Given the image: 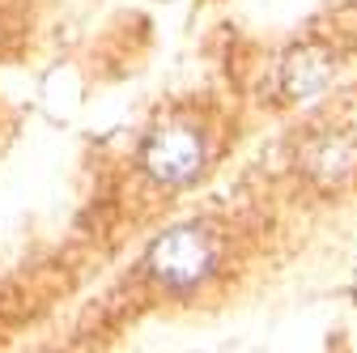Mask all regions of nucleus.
<instances>
[{
	"mask_svg": "<svg viewBox=\"0 0 357 353\" xmlns=\"http://www.w3.org/2000/svg\"><path fill=\"white\" fill-rule=\"evenodd\" d=\"M149 269H153V277H158L162 285H170V290H192V285L204 281L208 269H213V243H208V234L196 230V226L170 230L166 239L153 243Z\"/></svg>",
	"mask_w": 357,
	"mask_h": 353,
	"instance_id": "nucleus-1",
	"label": "nucleus"
},
{
	"mask_svg": "<svg viewBox=\"0 0 357 353\" xmlns=\"http://www.w3.org/2000/svg\"><path fill=\"white\" fill-rule=\"evenodd\" d=\"M204 145L192 128H162L145 141V170L162 183H188L200 174Z\"/></svg>",
	"mask_w": 357,
	"mask_h": 353,
	"instance_id": "nucleus-2",
	"label": "nucleus"
},
{
	"mask_svg": "<svg viewBox=\"0 0 357 353\" xmlns=\"http://www.w3.org/2000/svg\"><path fill=\"white\" fill-rule=\"evenodd\" d=\"M306 170L315 174L319 183H344L349 174L357 170V149L349 145V141H340V137H328V141H319L315 149L306 153Z\"/></svg>",
	"mask_w": 357,
	"mask_h": 353,
	"instance_id": "nucleus-3",
	"label": "nucleus"
},
{
	"mask_svg": "<svg viewBox=\"0 0 357 353\" xmlns=\"http://www.w3.org/2000/svg\"><path fill=\"white\" fill-rule=\"evenodd\" d=\"M328 77H332V64L319 52H298L285 64V90L294 98H310L315 90H324V85H328Z\"/></svg>",
	"mask_w": 357,
	"mask_h": 353,
	"instance_id": "nucleus-4",
	"label": "nucleus"
}]
</instances>
